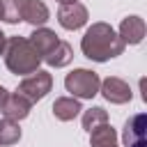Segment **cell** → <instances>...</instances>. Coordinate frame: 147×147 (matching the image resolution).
Instances as JSON below:
<instances>
[{"label":"cell","mask_w":147,"mask_h":147,"mask_svg":"<svg viewBox=\"0 0 147 147\" xmlns=\"http://www.w3.org/2000/svg\"><path fill=\"white\" fill-rule=\"evenodd\" d=\"M99 92L103 94V99H106V101L117 103V106L129 103V101H131V96H133V92H131L129 83H126V80H122V78H117V76H108L106 80H101Z\"/></svg>","instance_id":"cell-6"},{"label":"cell","mask_w":147,"mask_h":147,"mask_svg":"<svg viewBox=\"0 0 147 147\" xmlns=\"http://www.w3.org/2000/svg\"><path fill=\"white\" fill-rule=\"evenodd\" d=\"M5 94H7V90H5V87H2V85H0V101H2V99H5Z\"/></svg>","instance_id":"cell-19"},{"label":"cell","mask_w":147,"mask_h":147,"mask_svg":"<svg viewBox=\"0 0 147 147\" xmlns=\"http://www.w3.org/2000/svg\"><path fill=\"white\" fill-rule=\"evenodd\" d=\"M5 48H7V34L0 30V55H5Z\"/></svg>","instance_id":"cell-18"},{"label":"cell","mask_w":147,"mask_h":147,"mask_svg":"<svg viewBox=\"0 0 147 147\" xmlns=\"http://www.w3.org/2000/svg\"><path fill=\"white\" fill-rule=\"evenodd\" d=\"M51 87H53V76L48 74V71H44V69H37L34 74H30V76H25L21 83H18V94L21 96H25L30 103H34V101H39V99H44L48 92H51Z\"/></svg>","instance_id":"cell-4"},{"label":"cell","mask_w":147,"mask_h":147,"mask_svg":"<svg viewBox=\"0 0 147 147\" xmlns=\"http://www.w3.org/2000/svg\"><path fill=\"white\" fill-rule=\"evenodd\" d=\"M23 5L25 0H0V9H2V21L5 23H18L23 21Z\"/></svg>","instance_id":"cell-15"},{"label":"cell","mask_w":147,"mask_h":147,"mask_svg":"<svg viewBox=\"0 0 147 147\" xmlns=\"http://www.w3.org/2000/svg\"><path fill=\"white\" fill-rule=\"evenodd\" d=\"M110 145H117V133L108 122L90 131V147H110Z\"/></svg>","instance_id":"cell-14"},{"label":"cell","mask_w":147,"mask_h":147,"mask_svg":"<svg viewBox=\"0 0 147 147\" xmlns=\"http://www.w3.org/2000/svg\"><path fill=\"white\" fill-rule=\"evenodd\" d=\"M110 147H117V145H110Z\"/></svg>","instance_id":"cell-22"},{"label":"cell","mask_w":147,"mask_h":147,"mask_svg":"<svg viewBox=\"0 0 147 147\" xmlns=\"http://www.w3.org/2000/svg\"><path fill=\"white\" fill-rule=\"evenodd\" d=\"M28 41L34 46V51L41 55V60H44V55H48L55 46H57V34L53 32V30H48V28H37L30 37H28Z\"/></svg>","instance_id":"cell-10"},{"label":"cell","mask_w":147,"mask_h":147,"mask_svg":"<svg viewBox=\"0 0 147 147\" xmlns=\"http://www.w3.org/2000/svg\"><path fill=\"white\" fill-rule=\"evenodd\" d=\"M80 110H83V108H80V101L74 99V96H60V99H55V103H53V115H55L60 122L74 119Z\"/></svg>","instance_id":"cell-13"},{"label":"cell","mask_w":147,"mask_h":147,"mask_svg":"<svg viewBox=\"0 0 147 147\" xmlns=\"http://www.w3.org/2000/svg\"><path fill=\"white\" fill-rule=\"evenodd\" d=\"M124 46L126 44L119 39V34L108 23H92L80 39V51L92 62H108L122 55Z\"/></svg>","instance_id":"cell-1"},{"label":"cell","mask_w":147,"mask_h":147,"mask_svg":"<svg viewBox=\"0 0 147 147\" xmlns=\"http://www.w3.org/2000/svg\"><path fill=\"white\" fill-rule=\"evenodd\" d=\"M145 32H147V25L140 16H126L122 23H119V39L124 44H140L145 39Z\"/></svg>","instance_id":"cell-9"},{"label":"cell","mask_w":147,"mask_h":147,"mask_svg":"<svg viewBox=\"0 0 147 147\" xmlns=\"http://www.w3.org/2000/svg\"><path fill=\"white\" fill-rule=\"evenodd\" d=\"M71 60H74V48H71L69 41H62V39L57 41V46H55L48 55H44V62H46L48 67H55V69L67 67Z\"/></svg>","instance_id":"cell-12"},{"label":"cell","mask_w":147,"mask_h":147,"mask_svg":"<svg viewBox=\"0 0 147 147\" xmlns=\"http://www.w3.org/2000/svg\"><path fill=\"white\" fill-rule=\"evenodd\" d=\"M108 122V113L101 108V106H94V108H87L83 113V129L85 131H92L96 129L99 124H106Z\"/></svg>","instance_id":"cell-16"},{"label":"cell","mask_w":147,"mask_h":147,"mask_svg":"<svg viewBox=\"0 0 147 147\" xmlns=\"http://www.w3.org/2000/svg\"><path fill=\"white\" fill-rule=\"evenodd\" d=\"M99 85H101V78L92 69H74L64 78V87H67V92H71L74 99H92V96H96L99 94Z\"/></svg>","instance_id":"cell-3"},{"label":"cell","mask_w":147,"mask_h":147,"mask_svg":"<svg viewBox=\"0 0 147 147\" xmlns=\"http://www.w3.org/2000/svg\"><path fill=\"white\" fill-rule=\"evenodd\" d=\"M30 108H32V103H30L25 96H21L18 92H7L5 99L0 101V113H2L7 119H11V122L25 119V117L30 115Z\"/></svg>","instance_id":"cell-8"},{"label":"cell","mask_w":147,"mask_h":147,"mask_svg":"<svg viewBox=\"0 0 147 147\" xmlns=\"http://www.w3.org/2000/svg\"><path fill=\"white\" fill-rule=\"evenodd\" d=\"M87 7L80 5L78 0L76 2H67V5H60L57 9V21L64 30H78L87 23Z\"/></svg>","instance_id":"cell-7"},{"label":"cell","mask_w":147,"mask_h":147,"mask_svg":"<svg viewBox=\"0 0 147 147\" xmlns=\"http://www.w3.org/2000/svg\"><path fill=\"white\" fill-rule=\"evenodd\" d=\"M124 147H147V115L136 113L126 119L122 133Z\"/></svg>","instance_id":"cell-5"},{"label":"cell","mask_w":147,"mask_h":147,"mask_svg":"<svg viewBox=\"0 0 147 147\" xmlns=\"http://www.w3.org/2000/svg\"><path fill=\"white\" fill-rule=\"evenodd\" d=\"M48 18H51V11H48V7L41 0H25V5H23V21H28L34 28H44V23Z\"/></svg>","instance_id":"cell-11"},{"label":"cell","mask_w":147,"mask_h":147,"mask_svg":"<svg viewBox=\"0 0 147 147\" xmlns=\"http://www.w3.org/2000/svg\"><path fill=\"white\" fill-rule=\"evenodd\" d=\"M0 18H2V9H0Z\"/></svg>","instance_id":"cell-21"},{"label":"cell","mask_w":147,"mask_h":147,"mask_svg":"<svg viewBox=\"0 0 147 147\" xmlns=\"http://www.w3.org/2000/svg\"><path fill=\"white\" fill-rule=\"evenodd\" d=\"M60 5H67V2H76V0H57Z\"/></svg>","instance_id":"cell-20"},{"label":"cell","mask_w":147,"mask_h":147,"mask_svg":"<svg viewBox=\"0 0 147 147\" xmlns=\"http://www.w3.org/2000/svg\"><path fill=\"white\" fill-rule=\"evenodd\" d=\"M21 140V129H18V122H11V119H0V145H14Z\"/></svg>","instance_id":"cell-17"},{"label":"cell","mask_w":147,"mask_h":147,"mask_svg":"<svg viewBox=\"0 0 147 147\" xmlns=\"http://www.w3.org/2000/svg\"><path fill=\"white\" fill-rule=\"evenodd\" d=\"M5 64L11 74L16 76H30L39 69L41 55L34 51V46L28 41V37H7V48H5Z\"/></svg>","instance_id":"cell-2"}]
</instances>
